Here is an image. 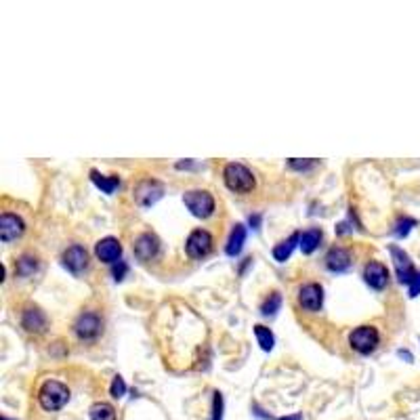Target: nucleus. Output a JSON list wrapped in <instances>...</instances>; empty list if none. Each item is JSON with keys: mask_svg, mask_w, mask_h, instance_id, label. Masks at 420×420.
<instances>
[{"mask_svg": "<svg viewBox=\"0 0 420 420\" xmlns=\"http://www.w3.org/2000/svg\"><path fill=\"white\" fill-rule=\"evenodd\" d=\"M410 297H418L420 295V271L414 275V279H412V282H410Z\"/></svg>", "mask_w": 420, "mask_h": 420, "instance_id": "30", "label": "nucleus"}, {"mask_svg": "<svg viewBox=\"0 0 420 420\" xmlns=\"http://www.w3.org/2000/svg\"><path fill=\"white\" fill-rule=\"evenodd\" d=\"M244 242H246V227L242 223H236L234 229H231V236L227 240V246H225V252L229 256H238L244 248Z\"/></svg>", "mask_w": 420, "mask_h": 420, "instance_id": "17", "label": "nucleus"}, {"mask_svg": "<svg viewBox=\"0 0 420 420\" xmlns=\"http://www.w3.org/2000/svg\"><path fill=\"white\" fill-rule=\"evenodd\" d=\"M183 202H185V206L189 208V213H191L193 217H198V219L213 217L215 208H217L213 193L206 191V189H191V191H185Z\"/></svg>", "mask_w": 420, "mask_h": 420, "instance_id": "3", "label": "nucleus"}, {"mask_svg": "<svg viewBox=\"0 0 420 420\" xmlns=\"http://www.w3.org/2000/svg\"><path fill=\"white\" fill-rule=\"evenodd\" d=\"M326 267L330 271H334V273H342V271H347L349 267H351V254H349V250H344L340 246H334L326 254Z\"/></svg>", "mask_w": 420, "mask_h": 420, "instance_id": "16", "label": "nucleus"}, {"mask_svg": "<svg viewBox=\"0 0 420 420\" xmlns=\"http://www.w3.org/2000/svg\"><path fill=\"white\" fill-rule=\"evenodd\" d=\"M213 420H223V395L219 391L213 399Z\"/></svg>", "mask_w": 420, "mask_h": 420, "instance_id": "28", "label": "nucleus"}, {"mask_svg": "<svg viewBox=\"0 0 420 420\" xmlns=\"http://www.w3.org/2000/svg\"><path fill=\"white\" fill-rule=\"evenodd\" d=\"M95 254H97L99 261L114 265V263H118L120 256H122V244H120L116 238H112V236H110V238H103V240L97 242V246H95Z\"/></svg>", "mask_w": 420, "mask_h": 420, "instance_id": "14", "label": "nucleus"}, {"mask_svg": "<svg viewBox=\"0 0 420 420\" xmlns=\"http://www.w3.org/2000/svg\"><path fill=\"white\" fill-rule=\"evenodd\" d=\"M38 271V259L32 256V254H21L17 261H15V273L19 277H30Z\"/></svg>", "mask_w": 420, "mask_h": 420, "instance_id": "21", "label": "nucleus"}, {"mask_svg": "<svg viewBox=\"0 0 420 420\" xmlns=\"http://www.w3.org/2000/svg\"><path fill=\"white\" fill-rule=\"evenodd\" d=\"M418 223L414 221V219H408V217H401L397 223H395V229H393V234L397 236V238H405L408 234H410V229L412 227H416Z\"/></svg>", "mask_w": 420, "mask_h": 420, "instance_id": "25", "label": "nucleus"}, {"mask_svg": "<svg viewBox=\"0 0 420 420\" xmlns=\"http://www.w3.org/2000/svg\"><path fill=\"white\" fill-rule=\"evenodd\" d=\"M322 238H324V231L320 227H311V229L303 231L301 234V244H299L301 250H303V254H311L320 246Z\"/></svg>", "mask_w": 420, "mask_h": 420, "instance_id": "19", "label": "nucleus"}, {"mask_svg": "<svg viewBox=\"0 0 420 420\" xmlns=\"http://www.w3.org/2000/svg\"><path fill=\"white\" fill-rule=\"evenodd\" d=\"M126 271H128V265H126L124 261H118V263H114V267H112V275H114V279H116V282H120V279H124Z\"/></svg>", "mask_w": 420, "mask_h": 420, "instance_id": "29", "label": "nucleus"}, {"mask_svg": "<svg viewBox=\"0 0 420 420\" xmlns=\"http://www.w3.org/2000/svg\"><path fill=\"white\" fill-rule=\"evenodd\" d=\"M297 244H301V234H299V231H297V234H292L288 240L279 242V244L273 248V259H275L277 263H284V261H288V259H290V254H292V250L297 248Z\"/></svg>", "mask_w": 420, "mask_h": 420, "instance_id": "18", "label": "nucleus"}, {"mask_svg": "<svg viewBox=\"0 0 420 420\" xmlns=\"http://www.w3.org/2000/svg\"><path fill=\"white\" fill-rule=\"evenodd\" d=\"M46 324H49V320H46V315H44L42 309H38V307H34V305H28V307L21 311V326H24L28 332L40 334V332H44Z\"/></svg>", "mask_w": 420, "mask_h": 420, "instance_id": "15", "label": "nucleus"}, {"mask_svg": "<svg viewBox=\"0 0 420 420\" xmlns=\"http://www.w3.org/2000/svg\"><path fill=\"white\" fill-rule=\"evenodd\" d=\"M103 330V320L95 311H85L74 322V332L80 340H95Z\"/></svg>", "mask_w": 420, "mask_h": 420, "instance_id": "6", "label": "nucleus"}, {"mask_svg": "<svg viewBox=\"0 0 420 420\" xmlns=\"http://www.w3.org/2000/svg\"><path fill=\"white\" fill-rule=\"evenodd\" d=\"M277 420H303V416L295 414V416H284V418H277Z\"/></svg>", "mask_w": 420, "mask_h": 420, "instance_id": "32", "label": "nucleus"}, {"mask_svg": "<svg viewBox=\"0 0 420 420\" xmlns=\"http://www.w3.org/2000/svg\"><path fill=\"white\" fill-rule=\"evenodd\" d=\"M223 179H225V185L236 193H250L256 185L252 170L240 162H229L223 168Z\"/></svg>", "mask_w": 420, "mask_h": 420, "instance_id": "1", "label": "nucleus"}, {"mask_svg": "<svg viewBox=\"0 0 420 420\" xmlns=\"http://www.w3.org/2000/svg\"><path fill=\"white\" fill-rule=\"evenodd\" d=\"M364 279L366 284L374 290H383L389 284V269L378 263V261H370L364 269Z\"/></svg>", "mask_w": 420, "mask_h": 420, "instance_id": "13", "label": "nucleus"}, {"mask_svg": "<svg viewBox=\"0 0 420 420\" xmlns=\"http://www.w3.org/2000/svg\"><path fill=\"white\" fill-rule=\"evenodd\" d=\"M254 336H256L263 351H271L273 344H275V338H273V332L267 326H261V324L254 326Z\"/></svg>", "mask_w": 420, "mask_h": 420, "instance_id": "23", "label": "nucleus"}, {"mask_svg": "<svg viewBox=\"0 0 420 420\" xmlns=\"http://www.w3.org/2000/svg\"><path fill=\"white\" fill-rule=\"evenodd\" d=\"M315 164H317V160H299V158H292V160L288 162V166H290L292 170H311Z\"/></svg>", "mask_w": 420, "mask_h": 420, "instance_id": "27", "label": "nucleus"}, {"mask_svg": "<svg viewBox=\"0 0 420 420\" xmlns=\"http://www.w3.org/2000/svg\"><path fill=\"white\" fill-rule=\"evenodd\" d=\"M213 244H215V240L206 229H195L189 234V238L185 242V252L191 259H204L210 254V250H213Z\"/></svg>", "mask_w": 420, "mask_h": 420, "instance_id": "7", "label": "nucleus"}, {"mask_svg": "<svg viewBox=\"0 0 420 420\" xmlns=\"http://www.w3.org/2000/svg\"><path fill=\"white\" fill-rule=\"evenodd\" d=\"M378 340H380V334L374 326H360L349 334V344H351V349L360 356H370L378 347Z\"/></svg>", "mask_w": 420, "mask_h": 420, "instance_id": "4", "label": "nucleus"}, {"mask_svg": "<svg viewBox=\"0 0 420 420\" xmlns=\"http://www.w3.org/2000/svg\"><path fill=\"white\" fill-rule=\"evenodd\" d=\"M389 252H391V259H393V265H395V271H397L399 282L410 286V282H412L414 275H416L418 271L414 269V263L410 261L408 252H405V250H401V248H399V246H395V244H391V246H389Z\"/></svg>", "mask_w": 420, "mask_h": 420, "instance_id": "8", "label": "nucleus"}, {"mask_svg": "<svg viewBox=\"0 0 420 420\" xmlns=\"http://www.w3.org/2000/svg\"><path fill=\"white\" fill-rule=\"evenodd\" d=\"M91 181L103 191V193H114L120 187V177H103L99 170H91Z\"/></svg>", "mask_w": 420, "mask_h": 420, "instance_id": "20", "label": "nucleus"}, {"mask_svg": "<svg viewBox=\"0 0 420 420\" xmlns=\"http://www.w3.org/2000/svg\"><path fill=\"white\" fill-rule=\"evenodd\" d=\"M26 231V223L13 215V213H3L0 217V240L3 242H13L17 238H21Z\"/></svg>", "mask_w": 420, "mask_h": 420, "instance_id": "11", "label": "nucleus"}, {"mask_svg": "<svg viewBox=\"0 0 420 420\" xmlns=\"http://www.w3.org/2000/svg\"><path fill=\"white\" fill-rule=\"evenodd\" d=\"M63 265L67 267V271H72V273H76V275H78L80 271H85L87 265H89V252H87V248L80 246V244L69 246V248L63 252Z\"/></svg>", "mask_w": 420, "mask_h": 420, "instance_id": "12", "label": "nucleus"}, {"mask_svg": "<svg viewBox=\"0 0 420 420\" xmlns=\"http://www.w3.org/2000/svg\"><path fill=\"white\" fill-rule=\"evenodd\" d=\"M160 252V240L156 234L146 231L134 240V256L139 261H152Z\"/></svg>", "mask_w": 420, "mask_h": 420, "instance_id": "10", "label": "nucleus"}, {"mask_svg": "<svg viewBox=\"0 0 420 420\" xmlns=\"http://www.w3.org/2000/svg\"><path fill=\"white\" fill-rule=\"evenodd\" d=\"M69 401V389L59 380H46L38 391V403L46 412H57Z\"/></svg>", "mask_w": 420, "mask_h": 420, "instance_id": "2", "label": "nucleus"}, {"mask_svg": "<svg viewBox=\"0 0 420 420\" xmlns=\"http://www.w3.org/2000/svg\"><path fill=\"white\" fill-rule=\"evenodd\" d=\"M89 412H91V420H118L114 405L107 403V401H97V403H93Z\"/></svg>", "mask_w": 420, "mask_h": 420, "instance_id": "22", "label": "nucleus"}, {"mask_svg": "<svg viewBox=\"0 0 420 420\" xmlns=\"http://www.w3.org/2000/svg\"><path fill=\"white\" fill-rule=\"evenodd\" d=\"M279 305H282V295H279V292H271V295L265 299V303L261 305V313H263L265 317L275 315V311L279 309Z\"/></svg>", "mask_w": 420, "mask_h": 420, "instance_id": "24", "label": "nucleus"}, {"mask_svg": "<svg viewBox=\"0 0 420 420\" xmlns=\"http://www.w3.org/2000/svg\"><path fill=\"white\" fill-rule=\"evenodd\" d=\"M164 195V185L158 179H141L134 185V202L141 208L154 206Z\"/></svg>", "mask_w": 420, "mask_h": 420, "instance_id": "5", "label": "nucleus"}, {"mask_svg": "<svg viewBox=\"0 0 420 420\" xmlns=\"http://www.w3.org/2000/svg\"><path fill=\"white\" fill-rule=\"evenodd\" d=\"M110 393H112V397H114V399L124 397V393H126V383H124V378H122V376H114L112 387H110Z\"/></svg>", "mask_w": 420, "mask_h": 420, "instance_id": "26", "label": "nucleus"}, {"mask_svg": "<svg viewBox=\"0 0 420 420\" xmlns=\"http://www.w3.org/2000/svg\"><path fill=\"white\" fill-rule=\"evenodd\" d=\"M259 223H261V217H259V215L250 217V225H254V229H259Z\"/></svg>", "mask_w": 420, "mask_h": 420, "instance_id": "31", "label": "nucleus"}, {"mask_svg": "<svg viewBox=\"0 0 420 420\" xmlns=\"http://www.w3.org/2000/svg\"><path fill=\"white\" fill-rule=\"evenodd\" d=\"M299 305H301L305 311H309V313L320 311L322 305H324V288H322L320 284H315V282L305 284V286L299 290Z\"/></svg>", "mask_w": 420, "mask_h": 420, "instance_id": "9", "label": "nucleus"}]
</instances>
